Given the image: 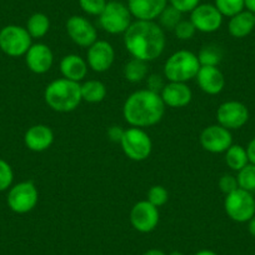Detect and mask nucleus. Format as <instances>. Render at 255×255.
<instances>
[{"label":"nucleus","instance_id":"nucleus-1","mask_svg":"<svg viewBox=\"0 0 255 255\" xmlns=\"http://www.w3.org/2000/svg\"><path fill=\"white\" fill-rule=\"evenodd\" d=\"M164 29L155 21L136 20L124 33V45L133 58L149 63L158 59L165 49Z\"/></svg>","mask_w":255,"mask_h":255},{"label":"nucleus","instance_id":"nucleus-37","mask_svg":"<svg viewBox=\"0 0 255 255\" xmlns=\"http://www.w3.org/2000/svg\"><path fill=\"white\" fill-rule=\"evenodd\" d=\"M164 87H165V83H164V79L161 75L150 74L146 77V89L160 94Z\"/></svg>","mask_w":255,"mask_h":255},{"label":"nucleus","instance_id":"nucleus-44","mask_svg":"<svg viewBox=\"0 0 255 255\" xmlns=\"http://www.w3.org/2000/svg\"><path fill=\"white\" fill-rule=\"evenodd\" d=\"M169 255H183V253H180V252H173V253H170V254Z\"/></svg>","mask_w":255,"mask_h":255},{"label":"nucleus","instance_id":"nucleus-16","mask_svg":"<svg viewBox=\"0 0 255 255\" xmlns=\"http://www.w3.org/2000/svg\"><path fill=\"white\" fill-rule=\"evenodd\" d=\"M24 56H25L26 67L35 74H45L53 67L54 54L51 49L44 43L31 44Z\"/></svg>","mask_w":255,"mask_h":255},{"label":"nucleus","instance_id":"nucleus-22","mask_svg":"<svg viewBox=\"0 0 255 255\" xmlns=\"http://www.w3.org/2000/svg\"><path fill=\"white\" fill-rule=\"evenodd\" d=\"M255 29L254 13L249 10L240 11L237 15L232 16L228 24V30L232 36L237 39L245 38Z\"/></svg>","mask_w":255,"mask_h":255},{"label":"nucleus","instance_id":"nucleus-23","mask_svg":"<svg viewBox=\"0 0 255 255\" xmlns=\"http://www.w3.org/2000/svg\"><path fill=\"white\" fill-rule=\"evenodd\" d=\"M80 92H82L83 102L97 104L105 99L108 90L104 83L100 80H88L80 84Z\"/></svg>","mask_w":255,"mask_h":255},{"label":"nucleus","instance_id":"nucleus-17","mask_svg":"<svg viewBox=\"0 0 255 255\" xmlns=\"http://www.w3.org/2000/svg\"><path fill=\"white\" fill-rule=\"evenodd\" d=\"M127 5L136 20L155 21L168 5V0H128Z\"/></svg>","mask_w":255,"mask_h":255},{"label":"nucleus","instance_id":"nucleus-19","mask_svg":"<svg viewBox=\"0 0 255 255\" xmlns=\"http://www.w3.org/2000/svg\"><path fill=\"white\" fill-rule=\"evenodd\" d=\"M165 107L184 108L190 104L193 99V92L186 83L168 82L160 93Z\"/></svg>","mask_w":255,"mask_h":255},{"label":"nucleus","instance_id":"nucleus-15","mask_svg":"<svg viewBox=\"0 0 255 255\" xmlns=\"http://www.w3.org/2000/svg\"><path fill=\"white\" fill-rule=\"evenodd\" d=\"M115 59L114 48L107 40H97L88 48V67L95 73H104L112 68Z\"/></svg>","mask_w":255,"mask_h":255},{"label":"nucleus","instance_id":"nucleus-38","mask_svg":"<svg viewBox=\"0 0 255 255\" xmlns=\"http://www.w3.org/2000/svg\"><path fill=\"white\" fill-rule=\"evenodd\" d=\"M124 131L125 129H123L119 125H113V127H110L109 129H108V138H109V140H112L113 143H120L123 135H124Z\"/></svg>","mask_w":255,"mask_h":255},{"label":"nucleus","instance_id":"nucleus-33","mask_svg":"<svg viewBox=\"0 0 255 255\" xmlns=\"http://www.w3.org/2000/svg\"><path fill=\"white\" fill-rule=\"evenodd\" d=\"M107 0H79V5L88 15L99 16L107 5Z\"/></svg>","mask_w":255,"mask_h":255},{"label":"nucleus","instance_id":"nucleus-31","mask_svg":"<svg viewBox=\"0 0 255 255\" xmlns=\"http://www.w3.org/2000/svg\"><path fill=\"white\" fill-rule=\"evenodd\" d=\"M150 204H153L154 207L160 208L163 205H165L169 200V193L163 185H153L148 190V197H146Z\"/></svg>","mask_w":255,"mask_h":255},{"label":"nucleus","instance_id":"nucleus-8","mask_svg":"<svg viewBox=\"0 0 255 255\" xmlns=\"http://www.w3.org/2000/svg\"><path fill=\"white\" fill-rule=\"evenodd\" d=\"M31 40L28 30L20 25H6L0 30V50L11 58L25 55Z\"/></svg>","mask_w":255,"mask_h":255},{"label":"nucleus","instance_id":"nucleus-41","mask_svg":"<svg viewBox=\"0 0 255 255\" xmlns=\"http://www.w3.org/2000/svg\"><path fill=\"white\" fill-rule=\"evenodd\" d=\"M245 8L247 10L252 11V13H255V0H244Z\"/></svg>","mask_w":255,"mask_h":255},{"label":"nucleus","instance_id":"nucleus-26","mask_svg":"<svg viewBox=\"0 0 255 255\" xmlns=\"http://www.w3.org/2000/svg\"><path fill=\"white\" fill-rule=\"evenodd\" d=\"M225 163L232 170L239 171L244 168L247 164H249L248 159L247 149L238 144H233L227 151H225Z\"/></svg>","mask_w":255,"mask_h":255},{"label":"nucleus","instance_id":"nucleus-45","mask_svg":"<svg viewBox=\"0 0 255 255\" xmlns=\"http://www.w3.org/2000/svg\"><path fill=\"white\" fill-rule=\"evenodd\" d=\"M254 21H255V13H254Z\"/></svg>","mask_w":255,"mask_h":255},{"label":"nucleus","instance_id":"nucleus-4","mask_svg":"<svg viewBox=\"0 0 255 255\" xmlns=\"http://www.w3.org/2000/svg\"><path fill=\"white\" fill-rule=\"evenodd\" d=\"M197 54L190 50H178L171 54L164 64V77L168 82L188 83L197 78L200 69Z\"/></svg>","mask_w":255,"mask_h":255},{"label":"nucleus","instance_id":"nucleus-24","mask_svg":"<svg viewBox=\"0 0 255 255\" xmlns=\"http://www.w3.org/2000/svg\"><path fill=\"white\" fill-rule=\"evenodd\" d=\"M25 29L33 39H40L48 34L50 29V20L44 13H34L26 21Z\"/></svg>","mask_w":255,"mask_h":255},{"label":"nucleus","instance_id":"nucleus-43","mask_svg":"<svg viewBox=\"0 0 255 255\" xmlns=\"http://www.w3.org/2000/svg\"><path fill=\"white\" fill-rule=\"evenodd\" d=\"M194 255H218L217 253L213 252V250H209V249H204V250H200V252L195 253Z\"/></svg>","mask_w":255,"mask_h":255},{"label":"nucleus","instance_id":"nucleus-6","mask_svg":"<svg viewBox=\"0 0 255 255\" xmlns=\"http://www.w3.org/2000/svg\"><path fill=\"white\" fill-rule=\"evenodd\" d=\"M131 23V14L128 5L118 0L108 1L103 13L99 15L100 26L113 35L124 34Z\"/></svg>","mask_w":255,"mask_h":255},{"label":"nucleus","instance_id":"nucleus-32","mask_svg":"<svg viewBox=\"0 0 255 255\" xmlns=\"http://www.w3.org/2000/svg\"><path fill=\"white\" fill-rule=\"evenodd\" d=\"M14 180L13 168L8 161L0 159V191H5L11 188Z\"/></svg>","mask_w":255,"mask_h":255},{"label":"nucleus","instance_id":"nucleus-3","mask_svg":"<svg viewBox=\"0 0 255 255\" xmlns=\"http://www.w3.org/2000/svg\"><path fill=\"white\" fill-rule=\"evenodd\" d=\"M44 100L54 112H74L83 102L80 84L65 78L53 80L44 90Z\"/></svg>","mask_w":255,"mask_h":255},{"label":"nucleus","instance_id":"nucleus-30","mask_svg":"<svg viewBox=\"0 0 255 255\" xmlns=\"http://www.w3.org/2000/svg\"><path fill=\"white\" fill-rule=\"evenodd\" d=\"M214 5L223 16L228 18L237 15L245 9L244 0H215Z\"/></svg>","mask_w":255,"mask_h":255},{"label":"nucleus","instance_id":"nucleus-28","mask_svg":"<svg viewBox=\"0 0 255 255\" xmlns=\"http://www.w3.org/2000/svg\"><path fill=\"white\" fill-rule=\"evenodd\" d=\"M238 185L243 190L253 193L255 191V164H247L243 169L238 171Z\"/></svg>","mask_w":255,"mask_h":255},{"label":"nucleus","instance_id":"nucleus-14","mask_svg":"<svg viewBox=\"0 0 255 255\" xmlns=\"http://www.w3.org/2000/svg\"><path fill=\"white\" fill-rule=\"evenodd\" d=\"M65 29L69 38L77 45L83 48H89L98 40V33L95 26L82 15L70 16L65 24Z\"/></svg>","mask_w":255,"mask_h":255},{"label":"nucleus","instance_id":"nucleus-36","mask_svg":"<svg viewBox=\"0 0 255 255\" xmlns=\"http://www.w3.org/2000/svg\"><path fill=\"white\" fill-rule=\"evenodd\" d=\"M169 5L178 9L180 13H190L200 4V0H168Z\"/></svg>","mask_w":255,"mask_h":255},{"label":"nucleus","instance_id":"nucleus-39","mask_svg":"<svg viewBox=\"0 0 255 255\" xmlns=\"http://www.w3.org/2000/svg\"><path fill=\"white\" fill-rule=\"evenodd\" d=\"M245 149H247L249 163L255 164V138H253L252 140L249 141V144H248V146Z\"/></svg>","mask_w":255,"mask_h":255},{"label":"nucleus","instance_id":"nucleus-2","mask_svg":"<svg viewBox=\"0 0 255 255\" xmlns=\"http://www.w3.org/2000/svg\"><path fill=\"white\" fill-rule=\"evenodd\" d=\"M165 104L160 94L149 89L134 92L123 105V117L125 122L134 128H148L158 124L164 117Z\"/></svg>","mask_w":255,"mask_h":255},{"label":"nucleus","instance_id":"nucleus-5","mask_svg":"<svg viewBox=\"0 0 255 255\" xmlns=\"http://www.w3.org/2000/svg\"><path fill=\"white\" fill-rule=\"evenodd\" d=\"M119 144L125 155L134 161L146 160L153 150L150 136L141 128L131 127L125 129Z\"/></svg>","mask_w":255,"mask_h":255},{"label":"nucleus","instance_id":"nucleus-27","mask_svg":"<svg viewBox=\"0 0 255 255\" xmlns=\"http://www.w3.org/2000/svg\"><path fill=\"white\" fill-rule=\"evenodd\" d=\"M198 59L202 67H218L223 59V53L219 46H203L198 53Z\"/></svg>","mask_w":255,"mask_h":255},{"label":"nucleus","instance_id":"nucleus-7","mask_svg":"<svg viewBox=\"0 0 255 255\" xmlns=\"http://www.w3.org/2000/svg\"><path fill=\"white\" fill-rule=\"evenodd\" d=\"M224 209L228 217L237 223H248L255 215V199L253 193L238 188L225 195Z\"/></svg>","mask_w":255,"mask_h":255},{"label":"nucleus","instance_id":"nucleus-20","mask_svg":"<svg viewBox=\"0 0 255 255\" xmlns=\"http://www.w3.org/2000/svg\"><path fill=\"white\" fill-rule=\"evenodd\" d=\"M195 79L205 94L218 95L225 87L224 74L218 67H200Z\"/></svg>","mask_w":255,"mask_h":255},{"label":"nucleus","instance_id":"nucleus-11","mask_svg":"<svg viewBox=\"0 0 255 255\" xmlns=\"http://www.w3.org/2000/svg\"><path fill=\"white\" fill-rule=\"evenodd\" d=\"M200 144L209 153H225L233 145L232 131L220 124L209 125L200 134Z\"/></svg>","mask_w":255,"mask_h":255},{"label":"nucleus","instance_id":"nucleus-40","mask_svg":"<svg viewBox=\"0 0 255 255\" xmlns=\"http://www.w3.org/2000/svg\"><path fill=\"white\" fill-rule=\"evenodd\" d=\"M248 230L253 237H255V215L248 222Z\"/></svg>","mask_w":255,"mask_h":255},{"label":"nucleus","instance_id":"nucleus-35","mask_svg":"<svg viewBox=\"0 0 255 255\" xmlns=\"http://www.w3.org/2000/svg\"><path fill=\"white\" fill-rule=\"evenodd\" d=\"M218 185H219V189L225 195L230 194V193H233V191L237 190V189L239 188L237 176L232 175V174H224V175L219 179Z\"/></svg>","mask_w":255,"mask_h":255},{"label":"nucleus","instance_id":"nucleus-13","mask_svg":"<svg viewBox=\"0 0 255 255\" xmlns=\"http://www.w3.org/2000/svg\"><path fill=\"white\" fill-rule=\"evenodd\" d=\"M224 16L220 14L214 4H199L190 11V21L194 24L197 31L214 33L219 30Z\"/></svg>","mask_w":255,"mask_h":255},{"label":"nucleus","instance_id":"nucleus-12","mask_svg":"<svg viewBox=\"0 0 255 255\" xmlns=\"http://www.w3.org/2000/svg\"><path fill=\"white\" fill-rule=\"evenodd\" d=\"M159 215L158 208L154 207L148 200H141L134 204L130 210V224L139 233H150L158 227Z\"/></svg>","mask_w":255,"mask_h":255},{"label":"nucleus","instance_id":"nucleus-21","mask_svg":"<svg viewBox=\"0 0 255 255\" xmlns=\"http://www.w3.org/2000/svg\"><path fill=\"white\" fill-rule=\"evenodd\" d=\"M88 63L78 54H69L60 60V73L63 78L80 83L88 74Z\"/></svg>","mask_w":255,"mask_h":255},{"label":"nucleus","instance_id":"nucleus-34","mask_svg":"<svg viewBox=\"0 0 255 255\" xmlns=\"http://www.w3.org/2000/svg\"><path fill=\"white\" fill-rule=\"evenodd\" d=\"M173 31L179 40H190V39L195 35V33H197V29H195L194 24L190 21V19H189V20H184L183 19V20L174 28Z\"/></svg>","mask_w":255,"mask_h":255},{"label":"nucleus","instance_id":"nucleus-18","mask_svg":"<svg viewBox=\"0 0 255 255\" xmlns=\"http://www.w3.org/2000/svg\"><path fill=\"white\" fill-rule=\"evenodd\" d=\"M24 143L26 148L35 153H41L50 148L54 143V131L45 124L33 125L25 131Z\"/></svg>","mask_w":255,"mask_h":255},{"label":"nucleus","instance_id":"nucleus-9","mask_svg":"<svg viewBox=\"0 0 255 255\" xmlns=\"http://www.w3.org/2000/svg\"><path fill=\"white\" fill-rule=\"evenodd\" d=\"M39 200L38 188L33 181H21L9 189L6 203L11 212L26 214L36 207Z\"/></svg>","mask_w":255,"mask_h":255},{"label":"nucleus","instance_id":"nucleus-29","mask_svg":"<svg viewBox=\"0 0 255 255\" xmlns=\"http://www.w3.org/2000/svg\"><path fill=\"white\" fill-rule=\"evenodd\" d=\"M183 13L175 9L171 5H166V8L161 11V14L159 15V25L163 29H169V30H174L176 25L180 23L183 19H181Z\"/></svg>","mask_w":255,"mask_h":255},{"label":"nucleus","instance_id":"nucleus-42","mask_svg":"<svg viewBox=\"0 0 255 255\" xmlns=\"http://www.w3.org/2000/svg\"><path fill=\"white\" fill-rule=\"evenodd\" d=\"M143 255H166L163 250H159V249H149L144 253Z\"/></svg>","mask_w":255,"mask_h":255},{"label":"nucleus","instance_id":"nucleus-10","mask_svg":"<svg viewBox=\"0 0 255 255\" xmlns=\"http://www.w3.org/2000/svg\"><path fill=\"white\" fill-rule=\"evenodd\" d=\"M218 124L227 128L230 131L244 127L249 120V109L238 100H229L219 105L217 110Z\"/></svg>","mask_w":255,"mask_h":255},{"label":"nucleus","instance_id":"nucleus-25","mask_svg":"<svg viewBox=\"0 0 255 255\" xmlns=\"http://www.w3.org/2000/svg\"><path fill=\"white\" fill-rule=\"evenodd\" d=\"M148 63L139 59H130L125 64L124 77L128 82L140 83L148 77Z\"/></svg>","mask_w":255,"mask_h":255}]
</instances>
